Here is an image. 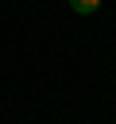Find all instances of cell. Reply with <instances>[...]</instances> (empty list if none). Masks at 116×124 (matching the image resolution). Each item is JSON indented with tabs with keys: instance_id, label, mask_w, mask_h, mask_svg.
Here are the masks:
<instances>
[{
	"instance_id": "1",
	"label": "cell",
	"mask_w": 116,
	"mask_h": 124,
	"mask_svg": "<svg viewBox=\"0 0 116 124\" xmlns=\"http://www.w3.org/2000/svg\"><path fill=\"white\" fill-rule=\"evenodd\" d=\"M70 12H77V16H93V12H101V0H70Z\"/></svg>"
}]
</instances>
